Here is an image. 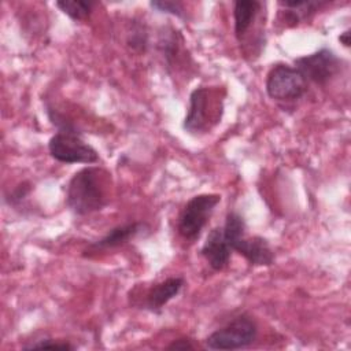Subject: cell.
Listing matches in <instances>:
<instances>
[{"label":"cell","instance_id":"obj_17","mask_svg":"<svg viewBox=\"0 0 351 351\" xmlns=\"http://www.w3.org/2000/svg\"><path fill=\"white\" fill-rule=\"evenodd\" d=\"M23 350H36V348H51V350H74L75 347L69 341L53 340V339H41L36 343L22 347Z\"/></svg>","mask_w":351,"mask_h":351},{"label":"cell","instance_id":"obj_14","mask_svg":"<svg viewBox=\"0 0 351 351\" xmlns=\"http://www.w3.org/2000/svg\"><path fill=\"white\" fill-rule=\"evenodd\" d=\"M148 43H149L148 32L144 27V25L138 22H133L126 37L128 47L137 53H144L148 49Z\"/></svg>","mask_w":351,"mask_h":351},{"label":"cell","instance_id":"obj_3","mask_svg":"<svg viewBox=\"0 0 351 351\" xmlns=\"http://www.w3.org/2000/svg\"><path fill=\"white\" fill-rule=\"evenodd\" d=\"M219 202L221 195L218 193H200L191 197L178 217L177 230L180 236L188 241H196Z\"/></svg>","mask_w":351,"mask_h":351},{"label":"cell","instance_id":"obj_13","mask_svg":"<svg viewBox=\"0 0 351 351\" xmlns=\"http://www.w3.org/2000/svg\"><path fill=\"white\" fill-rule=\"evenodd\" d=\"M55 4L63 14L70 16L73 21H84L90 15L95 7V1L90 0H60Z\"/></svg>","mask_w":351,"mask_h":351},{"label":"cell","instance_id":"obj_10","mask_svg":"<svg viewBox=\"0 0 351 351\" xmlns=\"http://www.w3.org/2000/svg\"><path fill=\"white\" fill-rule=\"evenodd\" d=\"M145 229H147V223H144V222H128L123 225H118V226L110 229L101 239L89 244L88 250H85L84 254L118 248V247L125 245L129 241H132L134 237H137Z\"/></svg>","mask_w":351,"mask_h":351},{"label":"cell","instance_id":"obj_7","mask_svg":"<svg viewBox=\"0 0 351 351\" xmlns=\"http://www.w3.org/2000/svg\"><path fill=\"white\" fill-rule=\"evenodd\" d=\"M293 66L302 73L307 82L326 85L340 73L341 59L330 48L324 47L313 53L296 58Z\"/></svg>","mask_w":351,"mask_h":351},{"label":"cell","instance_id":"obj_18","mask_svg":"<svg viewBox=\"0 0 351 351\" xmlns=\"http://www.w3.org/2000/svg\"><path fill=\"white\" fill-rule=\"evenodd\" d=\"M166 348L167 350H195L196 347L191 343L189 339L182 337V339H177V340L171 341Z\"/></svg>","mask_w":351,"mask_h":351},{"label":"cell","instance_id":"obj_6","mask_svg":"<svg viewBox=\"0 0 351 351\" xmlns=\"http://www.w3.org/2000/svg\"><path fill=\"white\" fill-rule=\"evenodd\" d=\"M82 134L56 132L48 141L49 155L66 165L84 163L93 165L99 162V152L81 137Z\"/></svg>","mask_w":351,"mask_h":351},{"label":"cell","instance_id":"obj_19","mask_svg":"<svg viewBox=\"0 0 351 351\" xmlns=\"http://www.w3.org/2000/svg\"><path fill=\"white\" fill-rule=\"evenodd\" d=\"M351 33H350V30H344L343 33H340V36H339V41L346 47V48H348L350 47V43H351Z\"/></svg>","mask_w":351,"mask_h":351},{"label":"cell","instance_id":"obj_16","mask_svg":"<svg viewBox=\"0 0 351 351\" xmlns=\"http://www.w3.org/2000/svg\"><path fill=\"white\" fill-rule=\"evenodd\" d=\"M32 192V184L29 181H22L21 184H18L7 196H5V202L10 206H18L19 203H22V200H25L29 193Z\"/></svg>","mask_w":351,"mask_h":351},{"label":"cell","instance_id":"obj_15","mask_svg":"<svg viewBox=\"0 0 351 351\" xmlns=\"http://www.w3.org/2000/svg\"><path fill=\"white\" fill-rule=\"evenodd\" d=\"M149 5L163 14H170L177 18H184L185 16V8L182 3L180 1H170V0H155L149 1Z\"/></svg>","mask_w":351,"mask_h":351},{"label":"cell","instance_id":"obj_12","mask_svg":"<svg viewBox=\"0 0 351 351\" xmlns=\"http://www.w3.org/2000/svg\"><path fill=\"white\" fill-rule=\"evenodd\" d=\"M262 10V3L258 0H237L233 4L234 36L241 43L255 22Z\"/></svg>","mask_w":351,"mask_h":351},{"label":"cell","instance_id":"obj_9","mask_svg":"<svg viewBox=\"0 0 351 351\" xmlns=\"http://www.w3.org/2000/svg\"><path fill=\"white\" fill-rule=\"evenodd\" d=\"M200 254L208 266L215 271H219L229 265L232 250L223 237L222 226H215L208 232Z\"/></svg>","mask_w":351,"mask_h":351},{"label":"cell","instance_id":"obj_8","mask_svg":"<svg viewBox=\"0 0 351 351\" xmlns=\"http://www.w3.org/2000/svg\"><path fill=\"white\" fill-rule=\"evenodd\" d=\"M232 251L240 254L251 266H270L274 262V252L269 241L261 236L247 237L244 234L233 243Z\"/></svg>","mask_w":351,"mask_h":351},{"label":"cell","instance_id":"obj_4","mask_svg":"<svg viewBox=\"0 0 351 351\" xmlns=\"http://www.w3.org/2000/svg\"><path fill=\"white\" fill-rule=\"evenodd\" d=\"M258 336V325L248 314H240L210 333L204 343L208 350H239L251 346Z\"/></svg>","mask_w":351,"mask_h":351},{"label":"cell","instance_id":"obj_11","mask_svg":"<svg viewBox=\"0 0 351 351\" xmlns=\"http://www.w3.org/2000/svg\"><path fill=\"white\" fill-rule=\"evenodd\" d=\"M184 285V277H169L152 285L145 295V308L152 313H160V310L181 292Z\"/></svg>","mask_w":351,"mask_h":351},{"label":"cell","instance_id":"obj_5","mask_svg":"<svg viewBox=\"0 0 351 351\" xmlns=\"http://www.w3.org/2000/svg\"><path fill=\"white\" fill-rule=\"evenodd\" d=\"M265 89L273 100L291 101L300 99L307 92L308 82L295 66L276 63L266 75Z\"/></svg>","mask_w":351,"mask_h":351},{"label":"cell","instance_id":"obj_1","mask_svg":"<svg viewBox=\"0 0 351 351\" xmlns=\"http://www.w3.org/2000/svg\"><path fill=\"white\" fill-rule=\"evenodd\" d=\"M111 174L100 166H85L75 171L66 186V206L80 217L100 211L108 203Z\"/></svg>","mask_w":351,"mask_h":351},{"label":"cell","instance_id":"obj_2","mask_svg":"<svg viewBox=\"0 0 351 351\" xmlns=\"http://www.w3.org/2000/svg\"><path fill=\"white\" fill-rule=\"evenodd\" d=\"M222 114V99L217 97V90L208 86H199L189 95V107L184 119V130L189 134L208 132L219 122Z\"/></svg>","mask_w":351,"mask_h":351}]
</instances>
